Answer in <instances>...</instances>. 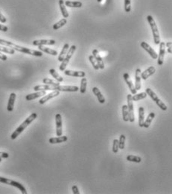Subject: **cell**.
I'll return each mask as SVG.
<instances>
[{
	"mask_svg": "<svg viewBox=\"0 0 172 194\" xmlns=\"http://www.w3.org/2000/svg\"><path fill=\"white\" fill-rule=\"evenodd\" d=\"M37 117V113H31L30 116H29L28 118H26V120H25V121L23 122L22 124H21L20 126H19V127H18L17 129H16L15 131L12 133V134L11 135V140H15L16 138L18 136H19V134H20L21 133H22V131H24V130L26 129V128H27L28 126H29V125H30L31 123H32V122L34 121Z\"/></svg>",
	"mask_w": 172,
	"mask_h": 194,
	"instance_id": "6da1fadb",
	"label": "cell"
},
{
	"mask_svg": "<svg viewBox=\"0 0 172 194\" xmlns=\"http://www.w3.org/2000/svg\"><path fill=\"white\" fill-rule=\"evenodd\" d=\"M147 20H148L150 28H151L152 33H153V40H154L155 44H156V45H159L160 43V33H159L158 28H157L156 23H155L153 16L150 15H148V16H147Z\"/></svg>",
	"mask_w": 172,
	"mask_h": 194,
	"instance_id": "7a4b0ae2",
	"label": "cell"
},
{
	"mask_svg": "<svg viewBox=\"0 0 172 194\" xmlns=\"http://www.w3.org/2000/svg\"><path fill=\"white\" fill-rule=\"evenodd\" d=\"M0 182L3 184H6V185H11V186L15 187L16 188L19 189L22 194H27V190H26V187L23 186L22 184L19 183V182L2 176H0Z\"/></svg>",
	"mask_w": 172,
	"mask_h": 194,
	"instance_id": "3957f363",
	"label": "cell"
},
{
	"mask_svg": "<svg viewBox=\"0 0 172 194\" xmlns=\"http://www.w3.org/2000/svg\"><path fill=\"white\" fill-rule=\"evenodd\" d=\"M76 46L73 45L72 46V47H70V48L69 49V50H68L67 55H66L65 57H64V60L62 61V62H61V64L60 66V71L64 72V70H66V68H67L68 64H69V61H70V59L72 58V55H73V54L75 53V50H76Z\"/></svg>",
	"mask_w": 172,
	"mask_h": 194,
	"instance_id": "277c9868",
	"label": "cell"
},
{
	"mask_svg": "<svg viewBox=\"0 0 172 194\" xmlns=\"http://www.w3.org/2000/svg\"><path fill=\"white\" fill-rule=\"evenodd\" d=\"M145 92H146L147 94H148V96L150 97V99H151L153 101L155 102V103H156V104L158 105L159 108H161L163 111H166V110L168 109L166 105H165V103L163 102H162V100L157 96L156 93H155L154 92H153L151 89H150V88H147L146 91Z\"/></svg>",
	"mask_w": 172,
	"mask_h": 194,
	"instance_id": "5b68a950",
	"label": "cell"
},
{
	"mask_svg": "<svg viewBox=\"0 0 172 194\" xmlns=\"http://www.w3.org/2000/svg\"><path fill=\"white\" fill-rule=\"evenodd\" d=\"M132 95L128 94L127 96V110H128V115H129V121L130 123H133L135 121V116H134V111H133V103L132 101Z\"/></svg>",
	"mask_w": 172,
	"mask_h": 194,
	"instance_id": "8992f818",
	"label": "cell"
},
{
	"mask_svg": "<svg viewBox=\"0 0 172 194\" xmlns=\"http://www.w3.org/2000/svg\"><path fill=\"white\" fill-rule=\"evenodd\" d=\"M140 46H141V47L144 49V50H145L147 52H148V54H149L150 56L152 58H153V59H157V57H158V55H157V52H155L154 49L152 48V47H150L149 44L147 43L146 42H144V41H143V42L141 43Z\"/></svg>",
	"mask_w": 172,
	"mask_h": 194,
	"instance_id": "52a82bcc",
	"label": "cell"
},
{
	"mask_svg": "<svg viewBox=\"0 0 172 194\" xmlns=\"http://www.w3.org/2000/svg\"><path fill=\"white\" fill-rule=\"evenodd\" d=\"M165 43L164 42L160 43V54L159 56L157 57L158 60H157V64L159 66H162L163 64V61H164V56L165 54Z\"/></svg>",
	"mask_w": 172,
	"mask_h": 194,
	"instance_id": "ba28073f",
	"label": "cell"
},
{
	"mask_svg": "<svg viewBox=\"0 0 172 194\" xmlns=\"http://www.w3.org/2000/svg\"><path fill=\"white\" fill-rule=\"evenodd\" d=\"M55 123H56V134L57 136H61L63 134L62 131V116L60 113H57L55 116Z\"/></svg>",
	"mask_w": 172,
	"mask_h": 194,
	"instance_id": "9c48e42d",
	"label": "cell"
},
{
	"mask_svg": "<svg viewBox=\"0 0 172 194\" xmlns=\"http://www.w3.org/2000/svg\"><path fill=\"white\" fill-rule=\"evenodd\" d=\"M59 95H60V91H59V90H54V91L52 92V93H49V94H46L43 97H42V98L40 99L39 103L40 105L45 104L46 102H48L49 100H50L51 99L54 98V97L59 96Z\"/></svg>",
	"mask_w": 172,
	"mask_h": 194,
	"instance_id": "30bf717a",
	"label": "cell"
},
{
	"mask_svg": "<svg viewBox=\"0 0 172 194\" xmlns=\"http://www.w3.org/2000/svg\"><path fill=\"white\" fill-rule=\"evenodd\" d=\"M123 78H124V79H125V82L127 83V86H128L129 89H130V92H131L132 94H133V95L136 94V92H137V90H136V88H135V87H134V85H133V81H132V80L130 79L129 74L127 73H124Z\"/></svg>",
	"mask_w": 172,
	"mask_h": 194,
	"instance_id": "8fae6325",
	"label": "cell"
},
{
	"mask_svg": "<svg viewBox=\"0 0 172 194\" xmlns=\"http://www.w3.org/2000/svg\"><path fill=\"white\" fill-rule=\"evenodd\" d=\"M92 56H93L94 58H95V61H96L99 69H101V70H104V69H105V64H104L103 60H102V57H101L100 55H99V52L97 49H94V50L92 51Z\"/></svg>",
	"mask_w": 172,
	"mask_h": 194,
	"instance_id": "7c38bea8",
	"label": "cell"
},
{
	"mask_svg": "<svg viewBox=\"0 0 172 194\" xmlns=\"http://www.w3.org/2000/svg\"><path fill=\"white\" fill-rule=\"evenodd\" d=\"M141 69L138 68L136 70L135 73V88L136 90H141Z\"/></svg>",
	"mask_w": 172,
	"mask_h": 194,
	"instance_id": "4fadbf2b",
	"label": "cell"
},
{
	"mask_svg": "<svg viewBox=\"0 0 172 194\" xmlns=\"http://www.w3.org/2000/svg\"><path fill=\"white\" fill-rule=\"evenodd\" d=\"M55 90L63 92H77L79 90V88L77 86H62L58 85L55 87Z\"/></svg>",
	"mask_w": 172,
	"mask_h": 194,
	"instance_id": "5bb4252c",
	"label": "cell"
},
{
	"mask_svg": "<svg viewBox=\"0 0 172 194\" xmlns=\"http://www.w3.org/2000/svg\"><path fill=\"white\" fill-rule=\"evenodd\" d=\"M156 72V69L153 66H150V67H148L147 70H145V71L141 73V78L143 80L148 79V78H149L150 76H151L152 75L155 73Z\"/></svg>",
	"mask_w": 172,
	"mask_h": 194,
	"instance_id": "9a60e30c",
	"label": "cell"
},
{
	"mask_svg": "<svg viewBox=\"0 0 172 194\" xmlns=\"http://www.w3.org/2000/svg\"><path fill=\"white\" fill-rule=\"evenodd\" d=\"M46 94V90H40V91H38L36 92V93H31V94L27 95L26 96V99L27 101H31V100H34L35 99L40 98V97L43 96H45Z\"/></svg>",
	"mask_w": 172,
	"mask_h": 194,
	"instance_id": "2e32d148",
	"label": "cell"
},
{
	"mask_svg": "<svg viewBox=\"0 0 172 194\" xmlns=\"http://www.w3.org/2000/svg\"><path fill=\"white\" fill-rule=\"evenodd\" d=\"M64 74L69 76H74V77H81L84 78L86 76L85 72L84 71H73V70H64Z\"/></svg>",
	"mask_w": 172,
	"mask_h": 194,
	"instance_id": "e0dca14e",
	"label": "cell"
},
{
	"mask_svg": "<svg viewBox=\"0 0 172 194\" xmlns=\"http://www.w3.org/2000/svg\"><path fill=\"white\" fill-rule=\"evenodd\" d=\"M56 41L54 40H35L33 41L34 46H44V45H54Z\"/></svg>",
	"mask_w": 172,
	"mask_h": 194,
	"instance_id": "ac0fdd59",
	"label": "cell"
},
{
	"mask_svg": "<svg viewBox=\"0 0 172 194\" xmlns=\"http://www.w3.org/2000/svg\"><path fill=\"white\" fill-rule=\"evenodd\" d=\"M16 98V95L14 93H11L10 95L9 99H8V102L7 105V110L9 112H11L14 110V102Z\"/></svg>",
	"mask_w": 172,
	"mask_h": 194,
	"instance_id": "d6986e66",
	"label": "cell"
},
{
	"mask_svg": "<svg viewBox=\"0 0 172 194\" xmlns=\"http://www.w3.org/2000/svg\"><path fill=\"white\" fill-rule=\"evenodd\" d=\"M92 92H93L94 95L97 97L99 103H101V104H104V103L105 102V96L102 95L101 92L100 91V90H99L98 88H96V87H95V88H92Z\"/></svg>",
	"mask_w": 172,
	"mask_h": 194,
	"instance_id": "ffe728a7",
	"label": "cell"
},
{
	"mask_svg": "<svg viewBox=\"0 0 172 194\" xmlns=\"http://www.w3.org/2000/svg\"><path fill=\"white\" fill-rule=\"evenodd\" d=\"M68 137L67 136H57V137H51L49 140V142L51 144H60V143L66 142L67 141Z\"/></svg>",
	"mask_w": 172,
	"mask_h": 194,
	"instance_id": "44dd1931",
	"label": "cell"
},
{
	"mask_svg": "<svg viewBox=\"0 0 172 194\" xmlns=\"http://www.w3.org/2000/svg\"><path fill=\"white\" fill-rule=\"evenodd\" d=\"M145 122V108L142 106L139 108V126L140 128L143 127Z\"/></svg>",
	"mask_w": 172,
	"mask_h": 194,
	"instance_id": "7402d4cb",
	"label": "cell"
},
{
	"mask_svg": "<svg viewBox=\"0 0 172 194\" xmlns=\"http://www.w3.org/2000/svg\"><path fill=\"white\" fill-rule=\"evenodd\" d=\"M55 87L53 85H37L34 88V90L35 91H40V90H55Z\"/></svg>",
	"mask_w": 172,
	"mask_h": 194,
	"instance_id": "603a6c76",
	"label": "cell"
},
{
	"mask_svg": "<svg viewBox=\"0 0 172 194\" xmlns=\"http://www.w3.org/2000/svg\"><path fill=\"white\" fill-rule=\"evenodd\" d=\"M39 47V49L42 52H46V53L49 54V55H54V56H56L57 55V52L54 49H50V48H47V47H43V46H38Z\"/></svg>",
	"mask_w": 172,
	"mask_h": 194,
	"instance_id": "cb8c5ba5",
	"label": "cell"
},
{
	"mask_svg": "<svg viewBox=\"0 0 172 194\" xmlns=\"http://www.w3.org/2000/svg\"><path fill=\"white\" fill-rule=\"evenodd\" d=\"M69 43H65V44H64V47H63V49L61 50L60 55H59V56H58V61H59L62 62V61L64 60V57H65V56H66V55H67L68 50H69Z\"/></svg>",
	"mask_w": 172,
	"mask_h": 194,
	"instance_id": "d4e9b609",
	"label": "cell"
},
{
	"mask_svg": "<svg viewBox=\"0 0 172 194\" xmlns=\"http://www.w3.org/2000/svg\"><path fill=\"white\" fill-rule=\"evenodd\" d=\"M59 6H60V11L62 13L63 16L64 18L69 17V12H68L67 8H66L65 3H64V0H59Z\"/></svg>",
	"mask_w": 172,
	"mask_h": 194,
	"instance_id": "484cf974",
	"label": "cell"
},
{
	"mask_svg": "<svg viewBox=\"0 0 172 194\" xmlns=\"http://www.w3.org/2000/svg\"><path fill=\"white\" fill-rule=\"evenodd\" d=\"M154 117H155V113L150 112L149 113V115L148 116V117H147L146 120H145V122H144L143 127H145V129L149 128V126H150V123H152V120H153Z\"/></svg>",
	"mask_w": 172,
	"mask_h": 194,
	"instance_id": "4316f807",
	"label": "cell"
},
{
	"mask_svg": "<svg viewBox=\"0 0 172 194\" xmlns=\"http://www.w3.org/2000/svg\"><path fill=\"white\" fill-rule=\"evenodd\" d=\"M148 96V94L146 93V92H142V93H136V94L132 96L131 99H132V101H139V100L143 99H145L146 97Z\"/></svg>",
	"mask_w": 172,
	"mask_h": 194,
	"instance_id": "83f0119b",
	"label": "cell"
},
{
	"mask_svg": "<svg viewBox=\"0 0 172 194\" xmlns=\"http://www.w3.org/2000/svg\"><path fill=\"white\" fill-rule=\"evenodd\" d=\"M66 6L69 8H81L83 4L81 2H72V1H66Z\"/></svg>",
	"mask_w": 172,
	"mask_h": 194,
	"instance_id": "f1b7e54d",
	"label": "cell"
},
{
	"mask_svg": "<svg viewBox=\"0 0 172 194\" xmlns=\"http://www.w3.org/2000/svg\"><path fill=\"white\" fill-rule=\"evenodd\" d=\"M49 73L52 75L53 78H54V79H55L56 81L60 82V83L64 81V78L57 73V71H56L54 69H50V70H49Z\"/></svg>",
	"mask_w": 172,
	"mask_h": 194,
	"instance_id": "f546056e",
	"label": "cell"
},
{
	"mask_svg": "<svg viewBox=\"0 0 172 194\" xmlns=\"http://www.w3.org/2000/svg\"><path fill=\"white\" fill-rule=\"evenodd\" d=\"M0 52H5V53L14 55V54L15 53V50H14V49L11 48V47L0 45Z\"/></svg>",
	"mask_w": 172,
	"mask_h": 194,
	"instance_id": "4dcf8cb0",
	"label": "cell"
},
{
	"mask_svg": "<svg viewBox=\"0 0 172 194\" xmlns=\"http://www.w3.org/2000/svg\"><path fill=\"white\" fill-rule=\"evenodd\" d=\"M67 19H66V18H64V19H60L59 22L56 23L55 24H54V26H53V29H54V30H58V29H60L61 27L65 26V25L67 24Z\"/></svg>",
	"mask_w": 172,
	"mask_h": 194,
	"instance_id": "1f68e13d",
	"label": "cell"
},
{
	"mask_svg": "<svg viewBox=\"0 0 172 194\" xmlns=\"http://www.w3.org/2000/svg\"><path fill=\"white\" fill-rule=\"evenodd\" d=\"M122 117H123V120L125 122L129 121L128 110H127V105H124L122 106Z\"/></svg>",
	"mask_w": 172,
	"mask_h": 194,
	"instance_id": "d6a6232c",
	"label": "cell"
},
{
	"mask_svg": "<svg viewBox=\"0 0 172 194\" xmlns=\"http://www.w3.org/2000/svg\"><path fill=\"white\" fill-rule=\"evenodd\" d=\"M87 80L86 78H82L81 81V88H79V90L81 93H85L86 90H87Z\"/></svg>",
	"mask_w": 172,
	"mask_h": 194,
	"instance_id": "836d02e7",
	"label": "cell"
},
{
	"mask_svg": "<svg viewBox=\"0 0 172 194\" xmlns=\"http://www.w3.org/2000/svg\"><path fill=\"white\" fill-rule=\"evenodd\" d=\"M43 84H45V85H53V86H58V85H60V82L47 78H43Z\"/></svg>",
	"mask_w": 172,
	"mask_h": 194,
	"instance_id": "e575fe53",
	"label": "cell"
},
{
	"mask_svg": "<svg viewBox=\"0 0 172 194\" xmlns=\"http://www.w3.org/2000/svg\"><path fill=\"white\" fill-rule=\"evenodd\" d=\"M126 159L128 161H131V162H135V163H140L142 161V158L139 156H136V155H128L126 158Z\"/></svg>",
	"mask_w": 172,
	"mask_h": 194,
	"instance_id": "d590c367",
	"label": "cell"
},
{
	"mask_svg": "<svg viewBox=\"0 0 172 194\" xmlns=\"http://www.w3.org/2000/svg\"><path fill=\"white\" fill-rule=\"evenodd\" d=\"M125 136L124 134H121L119 140V146L120 149H124L125 146Z\"/></svg>",
	"mask_w": 172,
	"mask_h": 194,
	"instance_id": "8d00e7d4",
	"label": "cell"
},
{
	"mask_svg": "<svg viewBox=\"0 0 172 194\" xmlns=\"http://www.w3.org/2000/svg\"><path fill=\"white\" fill-rule=\"evenodd\" d=\"M89 60H90V63L92 64V67H93V68L95 69V70H99V67H98V66L96 61H95V58H94V57L92 56V55H90V56H89Z\"/></svg>",
	"mask_w": 172,
	"mask_h": 194,
	"instance_id": "74e56055",
	"label": "cell"
},
{
	"mask_svg": "<svg viewBox=\"0 0 172 194\" xmlns=\"http://www.w3.org/2000/svg\"><path fill=\"white\" fill-rule=\"evenodd\" d=\"M119 149V140L117 139H114L113 140V146H112V152L114 153H117Z\"/></svg>",
	"mask_w": 172,
	"mask_h": 194,
	"instance_id": "f35d334b",
	"label": "cell"
},
{
	"mask_svg": "<svg viewBox=\"0 0 172 194\" xmlns=\"http://www.w3.org/2000/svg\"><path fill=\"white\" fill-rule=\"evenodd\" d=\"M125 10L127 13L131 11V1L130 0H125Z\"/></svg>",
	"mask_w": 172,
	"mask_h": 194,
	"instance_id": "ab89813d",
	"label": "cell"
},
{
	"mask_svg": "<svg viewBox=\"0 0 172 194\" xmlns=\"http://www.w3.org/2000/svg\"><path fill=\"white\" fill-rule=\"evenodd\" d=\"M0 22L2 23H5L7 22V19L5 17V16L3 15L2 14L1 11H0Z\"/></svg>",
	"mask_w": 172,
	"mask_h": 194,
	"instance_id": "60d3db41",
	"label": "cell"
},
{
	"mask_svg": "<svg viewBox=\"0 0 172 194\" xmlns=\"http://www.w3.org/2000/svg\"><path fill=\"white\" fill-rule=\"evenodd\" d=\"M8 157H9V154L7 152H0V158H8Z\"/></svg>",
	"mask_w": 172,
	"mask_h": 194,
	"instance_id": "b9f144b4",
	"label": "cell"
},
{
	"mask_svg": "<svg viewBox=\"0 0 172 194\" xmlns=\"http://www.w3.org/2000/svg\"><path fill=\"white\" fill-rule=\"evenodd\" d=\"M72 193H73L74 194H79V190L76 185H73V186H72Z\"/></svg>",
	"mask_w": 172,
	"mask_h": 194,
	"instance_id": "7bdbcfd3",
	"label": "cell"
},
{
	"mask_svg": "<svg viewBox=\"0 0 172 194\" xmlns=\"http://www.w3.org/2000/svg\"><path fill=\"white\" fill-rule=\"evenodd\" d=\"M8 26H4V25L0 24V31H2V32H8Z\"/></svg>",
	"mask_w": 172,
	"mask_h": 194,
	"instance_id": "ee69618b",
	"label": "cell"
},
{
	"mask_svg": "<svg viewBox=\"0 0 172 194\" xmlns=\"http://www.w3.org/2000/svg\"><path fill=\"white\" fill-rule=\"evenodd\" d=\"M171 45H172V42H168L166 43L167 47H168V53H170V54L172 53Z\"/></svg>",
	"mask_w": 172,
	"mask_h": 194,
	"instance_id": "f6af8a7d",
	"label": "cell"
},
{
	"mask_svg": "<svg viewBox=\"0 0 172 194\" xmlns=\"http://www.w3.org/2000/svg\"><path fill=\"white\" fill-rule=\"evenodd\" d=\"M0 59L2 61H5L8 60V57L6 56L5 55H4V54L2 53V52H0Z\"/></svg>",
	"mask_w": 172,
	"mask_h": 194,
	"instance_id": "bcb514c9",
	"label": "cell"
},
{
	"mask_svg": "<svg viewBox=\"0 0 172 194\" xmlns=\"http://www.w3.org/2000/svg\"><path fill=\"white\" fill-rule=\"evenodd\" d=\"M97 2H99V3H101L102 2V0H97Z\"/></svg>",
	"mask_w": 172,
	"mask_h": 194,
	"instance_id": "7dc6e473",
	"label": "cell"
},
{
	"mask_svg": "<svg viewBox=\"0 0 172 194\" xmlns=\"http://www.w3.org/2000/svg\"><path fill=\"white\" fill-rule=\"evenodd\" d=\"M1 162H2V158H0V163H1Z\"/></svg>",
	"mask_w": 172,
	"mask_h": 194,
	"instance_id": "c3c4849f",
	"label": "cell"
}]
</instances>
